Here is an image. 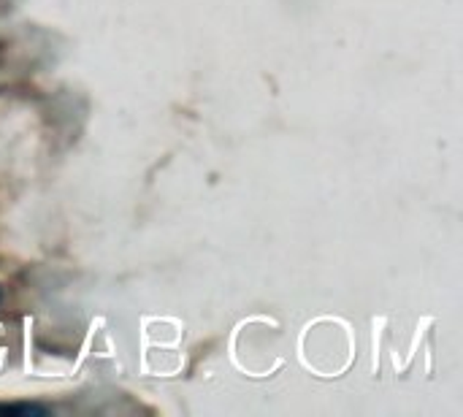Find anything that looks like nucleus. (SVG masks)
<instances>
[{
  "label": "nucleus",
  "instance_id": "nucleus-1",
  "mask_svg": "<svg viewBox=\"0 0 463 417\" xmlns=\"http://www.w3.org/2000/svg\"><path fill=\"white\" fill-rule=\"evenodd\" d=\"M0 415H46L38 404H0Z\"/></svg>",
  "mask_w": 463,
  "mask_h": 417
},
{
  "label": "nucleus",
  "instance_id": "nucleus-2",
  "mask_svg": "<svg viewBox=\"0 0 463 417\" xmlns=\"http://www.w3.org/2000/svg\"><path fill=\"white\" fill-rule=\"evenodd\" d=\"M0 299H3V296H0Z\"/></svg>",
  "mask_w": 463,
  "mask_h": 417
}]
</instances>
